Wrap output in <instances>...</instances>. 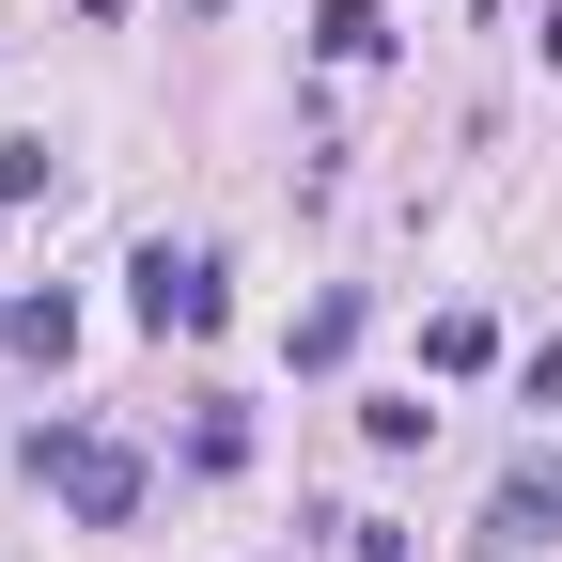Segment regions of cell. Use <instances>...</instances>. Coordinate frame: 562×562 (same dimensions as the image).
<instances>
[{
	"label": "cell",
	"instance_id": "7",
	"mask_svg": "<svg viewBox=\"0 0 562 562\" xmlns=\"http://www.w3.org/2000/svg\"><path fill=\"white\" fill-rule=\"evenodd\" d=\"M344 562H406V531L391 516H344Z\"/></svg>",
	"mask_w": 562,
	"mask_h": 562
},
{
	"label": "cell",
	"instance_id": "5",
	"mask_svg": "<svg viewBox=\"0 0 562 562\" xmlns=\"http://www.w3.org/2000/svg\"><path fill=\"white\" fill-rule=\"evenodd\" d=\"M0 344H16V360H63V344H79V297H16V313H0Z\"/></svg>",
	"mask_w": 562,
	"mask_h": 562
},
{
	"label": "cell",
	"instance_id": "3",
	"mask_svg": "<svg viewBox=\"0 0 562 562\" xmlns=\"http://www.w3.org/2000/svg\"><path fill=\"white\" fill-rule=\"evenodd\" d=\"M531 547H562V469H516L484 516V562H531Z\"/></svg>",
	"mask_w": 562,
	"mask_h": 562
},
{
	"label": "cell",
	"instance_id": "6",
	"mask_svg": "<svg viewBox=\"0 0 562 562\" xmlns=\"http://www.w3.org/2000/svg\"><path fill=\"white\" fill-rule=\"evenodd\" d=\"M344 344H360V297H313V313H297V375H328Z\"/></svg>",
	"mask_w": 562,
	"mask_h": 562
},
{
	"label": "cell",
	"instance_id": "2",
	"mask_svg": "<svg viewBox=\"0 0 562 562\" xmlns=\"http://www.w3.org/2000/svg\"><path fill=\"white\" fill-rule=\"evenodd\" d=\"M125 297H140V328H188V344H203V328L235 313V281H220V250H172V235H157V250L125 266Z\"/></svg>",
	"mask_w": 562,
	"mask_h": 562
},
{
	"label": "cell",
	"instance_id": "4",
	"mask_svg": "<svg viewBox=\"0 0 562 562\" xmlns=\"http://www.w3.org/2000/svg\"><path fill=\"white\" fill-rule=\"evenodd\" d=\"M313 47H328V63H375V47H391V0H313Z\"/></svg>",
	"mask_w": 562,
	"mask_h": 562
},
{
	"label": "cell",
	"instance_id": "1",
	"mask_svg": "<svg viewBox=\"0 0 562 562\" xmlns=\"http://www.w3.org/2000/svg\"><path fill=\"white\" fill-rule=\"evenodd\" d=\"M32 484H47L79 531H125V516H140V453L94 438V422H47V438H32Z\"/></svg>",
	"mask_w": 562,
	"mask_h": 562
}]
</instances>
